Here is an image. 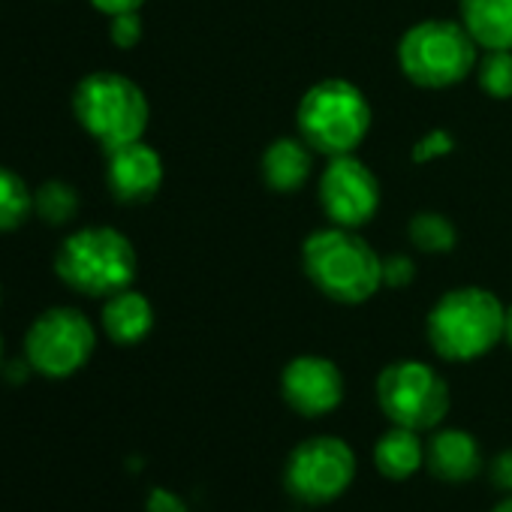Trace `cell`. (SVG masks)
Instances as JSON below:
<instances>
[{
    "mask_svg": "<svg viewBox=\"0 0 512 512\" xmlns=\"http://www.w3.org/2000/svg\"><path fill=\"white\" fill-rule=\"evenodd\" d=\"M302 266L314 287L341 305H362L383 287V256L347 226H326L305 238Z\"/></svg>",
    "mask_w": 512,
    "mask_h": 512,
    "instance_id": "cell-1",
    "label": "cell"
},
{
    "mask_svg": "<svg viewBox=\"0 0 512 512\" xmlns=\"http://www.w3.org/2000/svg\"><path fill=\"white\" fill-rule=\"evenodd\" d=\"M506 308L491 290L458 287L437 299L425 332L431 350L446 362H473L503 341Z\"/></svg>",
    "mask_w": 512,
    "mask_h": 512,
    "instance_id": "cell-2",
    "label": "cell"
},
{
    "mask_svg": "<svg viewBox=\"0 0 512 512\" xmlns=\"http://www.w3.org/2000/svg\"><path fill=\"white\" fill-rule=\"evenodd\" d=\"M58 278L91 299H109L136 278V250L112 226H85L64 238L55 256Z\"/></svg>",
    "mask_w": 512,
    "mask_h": 512,
    "instance_id": "cell-3",
    "label": "cell"
},
{
    "mask_svg": "<svg viewBox=\"0 0 512 512\" xmlns=\"http://www.w3.org/2000/svg\"><path fill=\"white\" fill-rule=\"evenodd\" d=\"M302 139L326 157L353 154L371 130L368 97L347 79H323L299 103Z\"/></svg>",
    "mask_w": 512,
    "mask_h": 512,
    "instance_id": "cell-4",
    "label": "cell"
},
{
    "mask_svg": "<svg viewBox=\"0 0 512 512\" xmlns=\"http://www.w3.org/2000/svg\"><path fill=\"white\" fill-rule=\"evenodd\" d=\"M73 112L106 151L139 142L151 118L145 91L121 73L85 76L73 94Z\"/></svg>",
    "mask_w": 512,
    "mask_h": 512,
    "instance_id": "cell-5",
    "label": "cell"
},
{
    "mask_svg": "<svg viewBox=\"0 0 512 512\" xmlns=\"http://www.w3.org/2000/svg\"><path fill=\"white\" fill-rule=\"evenodd\" d=\"M476 43L461 22L428 19L413 25L398 43V64L419 88H449L476 70Z\"/></svg>",
    "mask_w": 512,
    "mask_h": 512,
    "instance_id": "cell-6",
    "label": "cell"
},
{
    "mask_svg": "<svg viewBox=\"0 0 512 512\" xmlns=\"http://www.w3.org/2000/svg\"><path fill=\"white\" fill-rule=\"evenodd\" d=\"M377 404L392 425L425 434L443 425L452 398L446 380L428 362L401 359L380 371Z\"/></svg>",
    "mask_w": 512,
    "mask_h": 512,
    "instance_id": "cell-7",
    "label": "cell"
},
{
    "mask_svg": "<svg viewBox=\"0 0 512 512\" xmlns=\"http://www.w3.org/2000/svg\"><path fill=\"white\" fill-rule=\"evenodd\" d=\"M356 452L347 440L335 434H317L302 440L284 467L287 491L311 506L338 500L356 479Z\"/></svg>",
    "mask_w": 512,
    "mask_h": 512,
    "instance_id": "cell-8",
    "label": "cell"
},
{
    "mask_svg": "<svg viewBox=\"0 0 512 512\" xmlns=\"http://www.w3.org/2000/svg\"><path fill=\"white\" fill-rule=\"evenodd\" d=\"M97 332L79 308H52L34 320L25 338V359L34 371L61 380L88 365Z\"/></svg>",
    "mask_w": 512,
    "mask_h": 512,
    "instance_id": "cell-9",
    "label": "cell"
},
{
    "mask_svg": "<svg viewBox=\"0 0 512 512\" xmlns=\"http://www.w3.org/2000/svg\"><path fill=\"white\" fill-rule=\"evenodd\" d=\"M320 205L335 226L359 229L380 208V184L359 157H329V166L320 175Z\"/></svg>",
    "mask_w": 512,
    "mask_h": 512,
    "instance_id": "cell-10",
    "label": "cell"
},
{
    "mask_svg": "<svg viewBox=\"0 0 512 512\" xmlns=\"http://www.w3.org/2000/svg\"><path fill=\"white\" fill-rule=\"evenodd\" d=\"M281 395L305 419L329 416L344 401V374L326 356H296L281 374Z\"/></svg>",
    "mask_w": 512,
    "mask_h": 512,
    "instance_id": "cell-11",
    "label": "cell"
},
{
    "mask_svg": "<svg viewBox=\"0 0 512 512\" xmlns=\"http://www.w3.org/2000/svg\"><path fill=\"white\" fill-rule=\"evenodd\" d=\"M106 154H109L106 181L118 202H148L160 190L163 160L151 145L139 139V142L112 148Z\"/></svg>",
    "mask_w": 512,
    "mask_h": 512,
    "instance_id": "cell-12",
    "label": "cell"
},
{
    "mask_svg": "<svg viewBox=\"0 0 512 512\" xmlns=\"http://www.w3.org/2000/svg\"><path fill=\"white\" fill-rule=\"evenodd\" d=\"M425 467L440 482H470L482 473V446L464 428H434L425 443Z\"/></svg>",
    "mask_w": 512,
    "mask_h": 512,
    "instance_id": "cell-13",
    "label": "cell"
},
{
    "mask_svg": "<svg viewBox=\"0 0 512 512\" xmlns=\"http://www.w3.org/2000/svg\"><path fill=\"white\" fill-rule=\"evenodd\" d=\"M263 169V181L278 190V193H293L299 190L314 169V148L305 139H275L260 160Z\"/></svg>",
    "mask_w": 512,
    "mask_h": 512,
    "instance_id": "cell-14",
    "label": "cell"
},
{
    "mask_svg": "<svg viewBox=\"0 0 512 512\" xmlns=\"http://www.w3.org/2000/svg\"><path fill=\"white\" fill-rule=\"evenodd\" d=\"M151 329H154V308L142 293L127 287V290L106 299V305H103V332L115 344H121V347L139 344V341L148 338Z\"/></svg>",
    "mask_w": 512,
    "mask_h": 512,
    "instance_id": "cell-15",
    "label": "cell"
},
{
    "mask_svg": "<svg viewBox=\"0 0 512 512\" xmlns=\"http://www.w3.org/2000/svg\"><path fill=\"white\" fill-rule=\"evenodd\" d=\"M374 467L389 482H404L425 467V443L419 431L392 425L374 443Z\"/></svg>",
    "mask_w": 512,
    "mask_h": 512,
    "instance_id": "cell-16",
    "label": "cell"
},
{
    "mask_svg": "<svg viewBox=\"0 0 512 512\" xmlns=\"http://www.w3.org/2000/svg\"><path fill=\"white\" fill-rule=\"evenodd\" d=\"M461 25L482 49H512V0H458Z\"/></svg>",
    "mask_w": 512,
    "mask_h": 512,
    "instance_id": "cell-17",
    "label": "cell"
},
{
    "mask_svg": "<svg viewBox=\"0 0 512 512\" xmlns=\"http://www.w3.org/2000/svg\"><path fill=\"white\" fill-rule=\"evenodd\" d=\"M34 211V193L22 175L0 166V232L19 229Z\"/></svg>",
    "mask_w": 512,
    "mask_h": 512,
    "instance_id": "cell-18",
    "label": "cell"
},
{
    "mask_svg": "<svg viewBox=\"0 0 512 512\" xmlns=\"http://www.w3.org/2000/svg\"><path fill=\"white\" fill-rule=\"evenodd\" d=\"M407 235L425 253H449L455 247V238H458L452 220L446 214H437V211H419L416 217H410Z\"/></svg>",
    "mask_w": 512,
    "mask_h": 512,
    "instance_id": "cell-19",
    "label": "cell"
},
{
    "mask_svg": "<svg viewBox=\"0 0 512 512\" xmlns=\"http://www.w3.org/2000/svg\"><path fill=\"white\" fill-rule=\"evenodd\" d=\"M34 211L52 226H64L79 214V193L67 181H46L34 193Z\"/></svg>",
    "mask_w": 512,
    "mask_h": 512,
    "instance_id": "cell-20",
    "label": "cell"
},
{
    "mask_svg": "<svg viewBox=\"0 0 512 512\" xmlns=\"http://www.w3.org/2000/svg\"><path fill=\"white\" fill-rule=\"evenodd\" d=\"M479 88L494 100L512 97V49H485V58L476 61Z\"/></svg>",
    "mask_w": 512,
    "mask_h": 512,
    "instance_id": "cell-21",
    "label": "cell"
},
{
    "mask_svg": "<svg viewBox=\"0 0 512 512\" xmlns=\"http://www.w3.org/2000/svg\"><path fill=\"white\" fill-rule=\"evenodd\" d=\"M109 37H112V43H115L118 49H133V46L142 40V19H139V13L112 16Z\"/></svg>",
    "mask_w": 512,
    "mask_h": 512,
    "instance_id": "cell-22",
    "label": "cell"
},
{
    "mask_svg": "<svg viewBox=\"0 0 512 512\" xmlns=\"http://www.w3.org/2000/svg\"><path fill=\"white\" fill-rule=\"evenodd\" d=\"M413 278H416V266H413L410 256L395 253V256H386V260H383V287L401 290V287H407Z\"/></svg>",
    "mask_w": 512,
    "mask_h": 512,
    "instance_id": "cell-23",
    "label": "cell"
},
{
    "mask_svg": "<svg viewBox=\"0 0 512 512\" xmlns=\"http://www.w3.org/2000/svg\"><path fill=\"white\" fill-rule=\"evenodd\" d=\"M449 151H452V136H449L446 130H434V133H428L425 139L416 142L413 160H416V163H428V160L443 157V154H449Z\"/></svg>",
    "mask_w": 512,
    "mask_h": 512,
    "instance_id": "cell-24",
    "label": "cell"
},
{
    "mask_svg": "<svg viewBox=\"0 0 512 512\" xmlns=\"http://www.w3.org/2000/svg\"><path fill=\"white\" fill-rule=\"evenodd\" d=\"M145 509H148V512H190L187 503H184L175 491H169V488H154V491L148 494Z\"/></svg>",
    "mask_w": 512,
    "mask_h": 512,
    "instance_id": "cell-25",
    "label": "cell"
},
{
    "mask_svg": "<svg viewBox=\"0 0 512 512\" xmlns=\"http://www.w3.org/2000/svg\"><path fill=\"white\" fill-rule=\"evenodd\" d=\"M491 482L503 491L512 494V449H503L491 461Z\"/></svg>",
    "mask_w": 512,
    "mask_h": 512,
    "instance_id": "cell-26",
    "label": "cell"
},
{
    "mask_svg": "<svg viewBox=\"0 0 512 512\" xmlns=\"http://www.w3.org/2000/svg\"><path fill=\"white\" fill-rule=\"evenodd\" d=\"M91 4L106 16H121V13H139L145 0H91Z\"/></svg>",
    "mask_w": 512,
    "mask_h": 512,
    "instance_id": "cell-27",
    "label": "cell"
},
{
    "mask_svg": "<svg viewBox=\"0 0 512 512\" xmlns=\"http://www.w3.org/2000/svg\"><path fill=\"white\" fill-rule=\"evenodd\" d=\"M503 341L512 347V305L506 308V317H503Z\"/></svg>",
    "mask_w": 512,
    "mask_h": 512,
    "instance_id": "cell-28",
    "label": "cell"
},
{
    "mask_svg": "<svg viewBox=\"0 0 512 512\" xmlns=\"http://www.w3.org/2000/svg\"><path fill=\"white\" fill-rule=\"evenodd\" d=\"M491 512H512V494H506V497H503Z\"/></svg>",
    "mask_w": 512,
    "mask_h": 512,
    "instance_id": "cell-29",
    "label": "cell"
},
{
    "mask_svg": "<svg viewBox=\"0 0 512 512\" xmlns=\"http://www.w3.org/2000/svg\"><path fill=\"white\" fill-rule=\"evenodd\" d=\"M0 365H4V338H0Z\"/></svg>",
    "mask_w": 512,
    "mask_h": 512,
    "instance_id": "cell-30",
    "label": "cell"
},
{
    "mask_svg": "<svg viewBox=\"0 0 512 512\" xmlns=\"http://www.w3.org/2000/svg\"><path fill=\"white\" fill-rule=\"evenodd\" d=\"M0 299H4V293H0Z\"/></svg>",
    "mask_w": 512,
    "mask_h": 512,
    "instance_id": "cell-31",
    "label": "cell"
}]
</instances>
